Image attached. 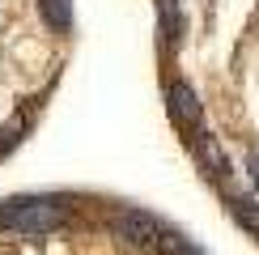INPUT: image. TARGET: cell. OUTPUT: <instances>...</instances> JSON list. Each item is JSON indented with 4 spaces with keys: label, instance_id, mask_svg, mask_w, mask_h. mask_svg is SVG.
<instances>
[{
    "label": "cell",
    "instance_id": "7",
    "mask_svg": "<svg viewBox=\"0 0 259 255\" xmlns=\"http://www.w3.org/2000/svg\"><path fill=\"white\" fill-rule=\"evenodd\" d=\"M42 9H47V21L56 30H68V21H72V5L68 0H42Z\"/></svg>",
    "mask_w": 259,
    "mask_h": 255
},
{
    "label": "cell",
    "instance_id": "3",
    "mask_svg": "<svg viewBox=\"0 0 259 255\" xmlns=\"http://www.w3.org/2000/svg\"><path fill=\"white\" fill-rule=\"evenodd\" d=\"M170 115L179 123H196L200 119V98L187 81H170Z\"/></svg>",
    "mask_w": 259,
    "mask_h": 255
},
{
    "label": "cell",
    "instance_id": "6",
    "mask_svg": "<svg viewBox=\"0 0 259 255\" xmlns=\"http://www.w3.org/2000/svg\"><path fill=\"white\" fill-rule=\"evenodd\" d=\"M157 247L166 251V255H204L196 242H187V238H179V234H166L161 230V238H157Z\"/></svg>",
    "mask_w": 259,
    "mask_h": 255
},
{
    "label": "cell",
    "instance_id": "1",
    "mask_svg": "<svg viewBox=\"0 0 259 255\" xmlns=\"http://www.w3.org/2000/svg\"><path fill=\"white\" fill-rule=\"evenodd\" d=\"M68 221V204L51 196H26V200H9L0 204V230H26V234H47L60 230Z\"/></svg>",
    "mask_w": 259,
    "mask_h": 255
},
{
    "label": "cell",
    "instance_id": "4",
    "mask_svg": "<svg viewBox=\"0 0 259 255\" xmlns=\"http://www.w3.org/2000/svg\"><path fill=\"white\" fill-rule=\"evenodd\" d=\"M196 149H200V162L208 166V175H225V170H230V162H225V153H221V145H217V136L204 132L200 141H196Z\"/></svg>",
    "mask_w": 259,
    "mask_h": 255
},
{
    "label": "cell",
    "instance_id": "8",
    "mask_svg": "<svg viewBox=\"0 0 259 255\" xmlns=\"http://www.w3.org/2000/svg\"><path fill=\"white\" fill-rule=\"evenodd\" d=\"M161 17H166V42H175L179 38V0H161Z\"/></svg>",
    "mask_w": 259,
    "mask_h": 255
},
{
    "label": "cell",
    "instance_id": "2",
    "mask_svg": "<svg viewBox=\"0 0 259 255\" xmlns=\"http://www.w3.org/2000/svg\"><path fill=\"white\" fill-rule=\"evenodd\" d=\"M111 234L123 242V247H157V238H161V226L149 212H140V208H119V212H111Z\"/></svg>",
    "mask_w": 259,
    "mask_h": 255
},
{
    "label": "cell",
    "instance_id": "9",
    "mask_svg": "<svg viewBox=\"0 0 259 255\" xmlns=\"http://www.w3.org/2000/svg\"><path fill=\"white\" fill-rule=\"evenodd\" d=\"M246 166H251V179H255V191H259V153H251V162H246Z\"/></svg>",
    "mask_w": 259,
    "mask_h": 255
},
{
    "label": "cell",
    "instance_id": "5",
    "mask_svg": "<svg viewBox=\"0 0 259 255\" xmlns=\"http://www.w3.org/2000/svg\"><path fill=\"white\" fill-rule=\"evenodd\" d=\"M230 208H234V217H238V226L251 230L255 238H259V204H255V200H251V196H234Z\"/></svg>",
    "mask_w": 259,
    "mask_h": 255
}]
</instances>
